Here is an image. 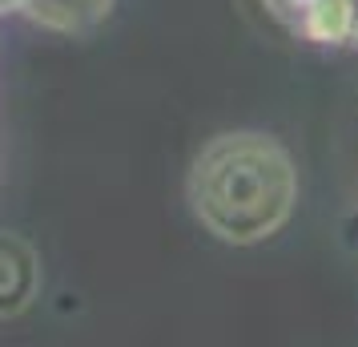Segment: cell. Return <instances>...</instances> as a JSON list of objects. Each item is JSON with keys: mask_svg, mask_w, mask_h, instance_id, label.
Masks as SVG:
<instances>
[{"mask_svg": "<svg viewBox=\"0 0 358 347\" xmlns=\"http://www.w3.org/2000/svg\"><path fill=\"white\" fill-rule=\"evenodd\" d=\"M41 254L24 234L0 231V319H17L41 295Z\"/></svg>", "mask_w": 358, "mask_h": 347, "instance_id": "obj_3", "label": "cell"}, {"mask_svg": "<svg viewBox=\"0 0 358 347\" xmlns=\"http://www.w3.org/2000/svg\"><path fill=\"white\" fill-rule=\"evenodd\" d=\"M262 8L294 41L318 49H358V0H262Z\"/></svg>", "mask_w": 358, "mask_h": 347, "instance_id": "obj_2", "label": "cell"}, {"mask_svg": "<svg viewBox=\"0 0 358 347\" xmlns=\"http://www.w3.org/2000/svg\"><path fill=\"white\" fill-rule=\"evenodd\" d=\"M113 4L117 0H20V13L49 33L81 36L93 33L113 13Z\"/></svg>", "mask_w": 358, "mask_h": 347, "instance_id": "obj_4", "label": "cell"}, {"mask_svg": "<svg viewBox=\"0 0 358 347\" xmlns=\"http://www.w3.org/2000/svg\"><path fill=\"white\" fill-rule=\"evenodd\" d=\"M0 13H20V0H0Z\"/></svg>", "mask_w": 358, "mask_h": 347, "instance_id": "obj_5", "label": "cell"}, {"mask_svg": "<svg viewBox=\"0 0 358 347\" xmlns=\"http://www.w3.org/2000/svg\"><path fill=\"white\" fill-rule=\"evenodd\" d=\"M185 198L194 218L226 247H258L290 222L298 165L262 130H226L197 149Z\"/></svg>", "mask_w": 358, "mask_h": 347, "instance_id": "obj_1", "label": "cell"}]
</instances>
